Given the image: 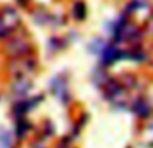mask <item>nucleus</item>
<instances>
[{
    "label": "nucleus",
    "mask_w": 153,
    "mask_h": 148,
    "mask_svg": "<svg viewBox=\"0 0 153 148\" xmlns=\"http://www.w3.org/2000/svg\"><path fill=\"white\" fill-rule=\"evenodd\" d=\"M32 69H34V61L27 58V57L13 58V61L11 62V72L15 74L18 78L26 77Z\"/></svg>",
    "instance_id": "7ed1b4c3"
},
{
    "label": "nucleus",
    "mask_w": 153,
    "mask_h": 148,
    "mask_svg": "<svg viewBox=\"0 0 153 148\" xmlns=\"http://www.w3.org/2000/svg\"><path fill=\"white\" fill-rule=\"evenodd\" d=\"M51 92L62 101H66L69 97V89H67V81L63 77H55L50 84Z\"/></svg>",
    "instance_id": "20e7f679"
},
{
    "label": "nucleus",
    "mask_w": 153,
    "mask_h": 148,
    "mask_svg": "<svg viewBox=\"0 0 153 148\" xmlns=\"http://www.w3.org/2000/svg\"><path fill=\"white\" fill-rule=\"evenodd\" d=\"M132 109L134 111V113H137L138 116H141V117H146L149 114V112H151V108H149L148 102H146L145 100H143V98H138V100L133 101Z\"/></svg>",
    "instance_id": "0eeeda50"
},
{
    "label": "nucleus",
    "mask_w": 153,
    "mask_h": 148,
    "mask_svg": "<svg viewBox=\"0 0 153 148\" xmlns=\"http://www.w3.org/2000/svg\"><path fill=\"white\" fill-rule=\"evenodd\" d=\"M101 53H102L101 54V61L105 65L113 64L117 59H121L122 57H125V51H121L116 46H105Z\"/></svg>",
    "instance_id": "39448f33"
},
{
    "label": "nucleus",
    "mask_w": 153,
    "mask_h": 148,
    "mask_svg": "<svg viewBox=\"0 0 153 148\" xmlns=\"http://www.w3.org/2000/svg\"><path fill=\"white\" fill-rule=\"evenodd\" d=\"M73 13H74L75 19H83L86 15V7L83 3H75L74 8H73Z\"/></svg>",
    "instance_id": "1a4fd4ad"
},
{
    "label": "nucleus",
    "mask_w": 153,
    "mask_h": 148,
    "mask_svg": "<svg viewBox=\"0 0 153 148\" xmlns=\"http://www.w3.org/2000/svg\"><path fill=\"white\" fill-rule=\"evenodd\" d=\"M12 147V136L7 129H0V148Z\"/></svg>",
    "instance_id": "6e6552de"
},
{
    "label": "nucleus",
    "mask_w": 153,
    "mask_h": 148,
    "mask_svg": "<svg viewBox=\"0 0 153 148\" xmlns=\"http://www.w3.org/2000/svg\"><path fill=\"white\" fill-rule=\"evenodd\" d=\"M27 131H28V124H27V121L20 120V121H19V124H18V136L23 138V136L27 133Z\"/></svg>",
    "instance_id": "9d476101"
},
{
    "label": "nucleus",
    "mask_w": 153,
    "mask_h": 148,
    "mask_svg": "<svg viewBox=\"0 0 153 148\" xmlns=\"http://www.w3.org/2000/svg\"><path fill=\"white\" fill-rule=\"evenodd\" d=\"M32 148H45V147H43V146H42V144H38V146H34V147H32Z\"/></svg>",
    "instance_id": "9b49d317"
},
{
    "label": "nucleus",
    "mask_w": 153,
    "mask_h": 148,
    "mask_svg": "<svg viewBox=\"0 0 153 148\" xmlns=\"http://www.w3.org/2000/svg\"><path fill=\"white\" fill-rule=\"evenodd\" d=\"M20 24V18L15 8L4 7L0 11V39L10 37Z\"/></svg>",
    "instance_id": "f257e3e1"
},
{
    "label": "nucleus",
    "mask_w": 153,
    "mask_h": 148,
    "mask_svg": "<svg viewBox=\"0 0 153 148\" xmlns=\"http://www.w3.org/2000/svg\"><path fill=\"white\" fill-rule=\"evenodd\" d=\"M31 46H30L28 40L24 37H15L8 42L7 50L13 58H20V57H26L27 53L30 51Z\"/></svg>",
    "instance_id": "f03ea898"
},
{
    "label": "nucleus",
    "mask_w": 153,
    "mask_h": 148,
    "mask_svg": "<svg viewBox=\"0 0 153 148\" xmlns=\"http://www.w3.org/2000/svg\"><path fill=\"white\" fill-rule=\"evenodd\" d=\"M30 86H31V84H30V81L26 78V77L16 78V82L12 86V92L18 96H24L27 92H28Z\"/></svg>",
    "instance_id": "423d86ee"
}]
</instances>
